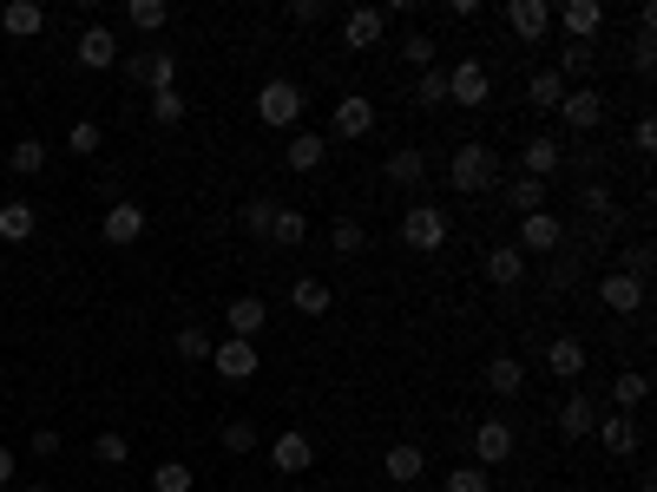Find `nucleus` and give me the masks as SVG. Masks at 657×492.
<instances>
[{"label": "nucleus", "instance_id": "1", "mask_svg": "<svg viewBox=\"0 0 657 492\" xmlns=\"http://www.w3.org/2000/svg\"><path fill=\"white\" fill-rule=\"evenodd\" d=\"M448 184H454L461 197L494 191V184H500V151H494V145H480V138L454 145V158H448Z\"/></svg>", "mask_w": 657, "mask_h": 492}, {"label": "nucleus", "instance_id": "2", "mask_svg": "<svg viewBox=\"0 0 657 492\" xmlns=\"http://www.w3.org/2000/svg\"><path fill=\"white\" fill-rule=\"evenodd\" d=\"M303 105H309V92H303L296 79H263V85H257V118H263L270 131H296V125H303Z\"/></svg>", "mask_w": 657, "mask_h": 492}, {"label": "nucleus", "instance_id": "3", "mask_svg": "<svg viewBox=\"0 0 657 492\" xmlns=\"http://www.w3.org/2000/svg\"><path fill=\"white\" fill-rule=\"evenodd\" d=\"M401 243H408L415 256H434V250L448 243V210H441V204H408V210H401Z\"/></svg>", "mask_w": 657, "mask_h": 492}, {"label": "nucleus", "instance_id": "4", "mask_svg": "<svg viewBox=\"0 0 657 492\" xmlns=\"http://www.w3.org/2000/svg\"><path fill=\"white\" fill-rule=\"evenodd\" d=\"M520 256H559L566 250V217L559 210H533V217H520V243H513Z\"/></svg>", "mask_w": 657, "mask_h": 492}, {"label": "nucleus", "instance_id": "5", "mask_svg": "<svg viewBox=\"0 0 657 492\" xmlns=\"http://www.w3.org/2000/svg\"><path fill=\"white\" fill-rule=\"evenodd\" d=\"M559 118H566V131L592 138V131L605 125V92H599V85H566V99H559Z\"/></svg>", "mask_w": 657, "mask_h": 492}, {"label": "nucleus", "instance_id": "6", "mask_svg": "<svg viewBox=\"0 0 657 492\" xmlns=\"http://www.w3.org/2000/svg\"><path fill=\"white\" fill-rule=\"evenodd\" d=\"M118 72H125L132 85H145V92L178 85V59H171V53H118Z\"/></svg>", "mask_w": 657, "mask_h": 492}, {"label": "nucleus", "instance_id": "7", "mask_svg": "<svg viewBox=\"0 0 657 492\" xmlns=\"http://www.w3.org/2000/svg\"><path fill=\"white\" fill-rule=\"evenodd\" d=\"M500 20H507V33L526 39V46H540V39L553 33V7H546V0H507Z\"/></svg>", "mask_w": 657, "mask_h": 492}, {"label": "nucleus", "instance_id": "8", "mask_svg": "<svg viewBox=\"0 0 657 492\" xmlns=\"http://www.w3.org/2000/svg\"><path fill=\"white\" fill-rule=\"evenodd\" d=\"M211 368L224 375V381H257V368H263V355H257V342H237V335H224L217 348H211Z\"/></svg>", "mask_w": 657, "mask_h": 492}, {"label": "nucleus", "instance_id": "9", "mask_svg": "<svg viewBox=\"0 0 657 492\" xmlns=\"http://www.w3.org/2000/svg\"><path fill=\"white\" fill-rule=\"evenodd\" d=\"M513 447H520V434H513V421H480L474 427V467H507L513 460Z\"/></svg>", "mask_w": 657, "mask_h": 492}, {"label": "nucleus", "instance_id": "10", "mask_svg": "<svg viewBox=\"0 0 657 492\" xmlns=\"http://www.w3.org/2000/svg\"><path fill=\"white\" fill-rule=\"evenodd\" d=\"M448 99H454V105H487V99H494V72H487L480 59L448 66Z\"/></svg>", "mask_w": 657, "mask_h": 492}, {"label": "nucleus", "instance_id": "11", "mask_svg": "<svg viewBox=\"0 0 657 492\" xmlns=\"http://www.w3.org/2000/svg\"><path fill=\"white\" fill-rule=\"evenodd\" d=\"M329 131H336V138H369V131H375V99H369V92H342L336 112H329Z\"/></svg>", "mask_w": 657, "mask_h": 492}, {"label": "nucleus", "instance_id": "12", "mask_svg": "<svg viewBox=\"0 0 657 492\" xmlns=\"http://www.w3.org/2000/svg\"><path fill=\"white\" fill-rule=\"evenodd\" d=\"M573 210H579L599 237L619 224V197H612V184H605V178H586V184H579V197H573Z\"/></svg>", "mask_w": 657, "mask_h": 492}, {"label": "nucleus", "instance_id": "13", "mask_svg": "<svg viewBox=\"0 0 657 492\" xmlns=\"http://www.w3.org/2000/svg\"><path fill=\"white\" fill-rule=\"evenodd\" d=\"M645 296H652V289H645L638 276H625V270H605V276H599V302H605L612 316H645Z\"/></svg>", "mask_w": 657, "mask_h": 492}, {"label": "nucleus", "instance_id": "14", "mask_svg": "<svg viewBox=\"0 0 657 492\" xmlns=\"http://www.w3.org/2000/svg\"><path fill=\"white\" fill-rule=\"evenodd\" d=\"M72 59H79L86 72H112V66H118V39H112V26H105V20H92V26L79 33Z\"/></svg>", "mask_w": 657, "mask_h": 492}, {"label": "nucleus", "instance_id": "15", "mask_svg": "<svg viewBox=\"0 0 657 492\" xmlns=\"http://www.w3.org/2000/svg\"><path fill=\"white\" fill-rule=\"evenodd\" d=\"M322 158H329V131L296 125V131H290V145H283V164H290L296 178H309V171H322Z\"/></svg>", "mask_w": 657, "mask_h": 492}, {"label": "nucleus", "instance_id": "16", "mask_svg": "<svg viewBox=\"0 0 657 492\" xmlns=\"http://www.w3.org/2000/svg\"><path fill=\"white\" fill-rule=\"evenodd\" d=\"M99 237L105 243H138L145 237V204H132V197H118V204H105V217H99Z\"/></svg>", "mask_w": 657, "mask_h": 492}, {"label": "nucleus", "instance_id": "17", "mask_svg": "<svg viewBox=\"0 0 657 492\" xmlns=\"http://www.w3.org/2000/svg\"><path fill=\"white\" fill-rule=\"evenodd\" d=\"M270 467H276V473H309V467H316V440H309L303 427H283V434L270 440Z\"/></svg>", "mask_w": 657, "mask_h": 492}, {"label": "nucleus", "instance_id": "18", "mask_svg": "<svg viewBox=\"0 0 657 492\" xmlns=\"http://www.w3.org/2000/svg\"><path fill=\"white\" fill-rule=\"evenodd\" d=\"M382 33H388V13H382V7H355V13H342V46H349V53L382 46Z\"/></svg>", "mask_w": 657, "mask_h": 492}, {"label": "nucleus", "instance_id": "19", "mask_svg": "<svg viewBox=\"0 0 657 492\" xmlns=\"http://www.w3.org/2000/svg\"><path fill=\"white\" fill-rule=\"evenodd\" d=\"M553 421H559V434H566V440H592V427H599V401H592L586 388H573V394L559 401V414H553Z\"/></svg>", "mask_w": 657, "mask_h": 492}, {"label": "nucleus", "instance_id": "20", "mask_svg": "<svg viewBox=\"0 0 657 492\" xmlns=\"http://www.w3.org/2000/svg\"><path fill=\"white\" fill-rule=\"evenodd\" d=\"M553 20L566 26V39H599V26H605V7L599 0H566V7H553Z\"/></svg>", "mask_w": 657, "mask_h": 492}, {"label": "nucleus", "instance_id": "21", "mask_svg": "<svg viewBox=\"0 0 657 492\" xmlns=\"http://www.w3.org/2000/svg\"><path fill=\"white\" fill-rule=\"evenodd\" d=\"M520 171H526V178H540V184H546V178H559V171H566V145H559V138H546V131H540V138H526Z\"/></svg>", "mask_w": 657, "mask_h": 492}, {"label": "nucleus", "instance_id": "22", "mask_svg": "<svg viewBox=\"0 0 657 492\" xmlns=\"http://www.w3.org/2000/svg\"><path fill=\"white\" fill-rule=\"evenodd\" d=\"M263 322H270V302H263V296H230L224 329H230L237 342H257V335H263Z\"/></svg>", "mask_w": 657, "mask_h": 492}, {"label": "nucleus", "instance_id": "23", "mask_svg": "<svg viewBox=\"0 0 657 492\" xmlns=\"http://www.w3.org/2000/svg\"><path fill=\"white\" fill-rule=\"evenodd\" d=\"M592 434H599V447H605V454H612V460H632V454H638V440H645V434H638V421H632V414H605V421H599V427H592Z\"/></svg>", "mask_w": 657, "mask_h": 492}, {"label": "nucleus", "instance_id": "24", "mask_svg": "<svg viewBox=\"0 0 657 492\" xmlns=\"http://www.w3.org/2000/svg\"><path fill=\"white\" fill-rule=\"evenodd\" d=\"M487 283H494V289H520V283H526V256H520L513 243H494V250H487Z\"/></svg>", "mask_w": 657, "mask_h": 492}, {"label": "nucleus", "instance_id": "25", "mask_svg": "<svg viewBox=\"0 0 657 492\" xmlns=\"http://www.w3.org/2000/svg\"><path fill=\"white\" fill-rule=\"evenodd\" d=\"M546 368H553L559 381H579V375H586V342H579V335H553V342H546Z\"/></svg>", "mask_w": 657, "mask_h": 492}, {"label": "nucleus", "instance_id": "26", "mask_svg": "<svg viewBox=\"0 0 657 492\" xmlns=\"http://www.w3.org/2000/svg\"><path fill=\"white\" fill-rule=\"evenodd\" d=\"M645 401H652L645 368H619V375H612V414H638Z\"/></svg>", "mask_w": 657, "mask_h": 492}, {"label": "nucleus", "instance_id": "27", "mask_svg": "<svg viewBox=\"0 0 657 492\" xmlns=\"http://www.w3.org/2000/svg\"><path fill=\"white\" fill-rule=\"evenodd\" d=\"M382 473H388L395 487H415V480L428 473V454H421L415 440H401V447H388V454H382Z\"/></svg>", "mask_w": 657, "mask_h": 492}, {"label": "nucleus", "instance_id": "28", "mask_svg": "<svg viewBox=\"0 0 657 492\" xmlns=\"http://www.w3.org/2000/svg\"><path fill=\"white\" fill-rule=\"evenodd\" d=\"M0 26H7L13 39H33V33H46V7H39V0H7V7H0Z\"/></svg>", "mask_w": 657, "mask_h": 492}, {"label": "nucleus", "instance_id": "29", "mask_svg": "<svg viewBox=\"0 0 657 492\" xmlns=\"http://www.w3.org/2000/svg\"><path fill=\"white\" fill-rule=\"evenodd\" d=\"M382 178H388V184H401V191H415V184L428 178V151H415V145H401V151H388V164H382Z\"/></svg>", "mask_w": 657, "mask_h": 492}, {"label": "nucleus", "instance_id": "30", "mask_svg": "<svg viewBox=\"0 0 657 492\" xmlns=\"http://www.w3.org/2000/svg\"><path fill=\"white\" fill-rule=\"evenodd\" d=\"M33 230H39V210H33L26 197H7V204H0V243H26Z\"/></svg>", "mask_w": 657, "mask_h": 492}, {"label": "nucleus", "instance_id": "31", "mask_svg": "<svg viewBox=\"0 0 657 492\" xmlns=\"http://www.w3.org/2000/svg\"><path fill=\"white\" fill-rule=\"evenodd\" d=\"M329 302H336V296H329L322 276H296V283H290V309H296V316H329Z\"/></svg>", "mask_w": 657, "mask_h": 492}, {"label": "nucleus", "instance_id": "32", "mask_svg": "<svg viewBox=\"0 0 657 492\" xmlns=\"http://www.w3.org/2000/svg\"><path fill=\"white\" fill-rule=\"evenodd\" d=\"M480 381H487V388H494V394H500V401H513V394H520V388H526V368H520V355H494V362H487V375H480Z\"/></svg>", "mask_w": 657, "mask_h": 492}, {"label": "nucleus", "instance_id": "33", "mask_svg": "<svg viewBox=\"0 0 657 492\" xmlns=\"http://www.w3.org/2000/svg\"><path fill=\"white\" fill-rule=\"evenodd\" d=\"M507 204H513L520 217H533V210H546V184L526 178V171H513V178H507Z\"/></svg>", "mask_w": 657, "mask_h": 492}, {"label": "nucleus", "instance_id": "34", "mask_svg": "<svg viewBox=\"0 0 657 492\" xmlns=\"http://www.w3.org/2000/svg\"><path fill=\"white\" fill-rule=\"evenodd\" d=\"M270 243H283V250L309 243V217H303V210H290V204H276V217H270Z\"/></svg>", "mask_w": 657, "mask_h": 492}, {"label": "nucleus", "instance_id": "35", "mask_svg": "<svg viewBox=\"0 0 657 492\" xmlns=\"http://www.w3.org/2000/svg\"><path fill=\"white\" fill-rule=\"evenodd\" d=\"M526 99H533L540 112H559V99H566V79H559L553 66H540V72L526 79Z\"/></svg>", "mask_w": 657, "mask_h": 492}, {"label": "nucleus", "instance_id": "36", "mask_svg": "<svg viewBox=\"0 0 657 492\" xmlns=\"http://www.w3.org/2000/svg\"><path fill=\"white\" fill-rule=\"evenodd\" d=\"M592 66H599V46H586V39H566V53H559V66H553V72H559V79H586Z\"/></svg>", "mask_w": 657, "mask_h": 492}, {"label": "nucleus", "instance_id": "37", "mask_svg": "<svg viewBox=\"0 0 657 492\" xmlns=\"http://www.w3.org/2000/svg\"><path fill=\"white\" fill-rule=\"evenodd\" d=\"M7 171H13V178H39V171H46V145H39V138H20V145L7 151Z\"/></svg>", "mask_w": 657, "mask_h": 492}, {"label": "nucleus", "instance_id": "38", "mask_svg": "<svg viewBox=\"0 0 657 492\" xmlns=\"http://www.w3.org/2000/svg\"><path fill=\"white\" fill-rule=\"evenodd\" d=\"M329 243H336V256H362V250H369L362 217H336V224H329Z\"/></svg>", "mask_w": 657, "mask_h": 492}, {"label": "nucleus", "instance_id": "39", "mask_svg": "<svg viewBox=\"0 0 657 492\" xmlns=\"http://www.w3.org/2000/svg\"><path fill=\"white\" fill-rule=\"evenodd\" d=\"M125 20H132L138 33H165V20H171V7H165V0H125Z\"/></svg>", "mask_w": 657, "mask_h": 492}, {"label": "nucleus", "instance_id": "40", "mask_svg": "<svg viewBox=\"0 0 657 492\" xmlns=\"http://www.w3.org/2000/svg\"><path fill=\"white\" fill-rule=\"evenodd\" d=\"M270 217H276V197H250V204L237 210V224H243V237H263V243H270Z\"/></svg>", "mask_w": 657, "mask_h": 492}, {"label": "nucleus", "instance_id": "41", "mask_svg": "<svg viewBox=\"0 0 657 492\" xmlns=\"http://www.w3.org/2000/svg\"><path fill=\"white\" fill-rule=\"evenodd\" d=\"M211 348H217V342H211V329H204V322L178 329V355H184V362H204V368H211Z\"/></svg>", "mask_w": 657, "mask_h": 492}, {"label": "nucleus", "instance_id": "42", "mask_svg": "<svg viewBox=\"0 0 657 492\" xmlns=\"http://www.w3.org/2000/svg\"><path fill=\"white\" fill-rule=\"evenodd\" d=\"M197 487V473L184 467V460H165V467H151V492H191Z\"/></svg>", "mask_w": 657, "mask_h": 492}, {"label": "nucleus", "instance_id": "43", "mask_svg": "<svg viewBox=\"0 0 657 492\" xmlns=\"http://www.w3.org/2000/svg\"><path fill=\"white\" fill-rule=\"evenodd\" d=\"M415 105H428V112L448 105V72H441V66H428V72L415 79Z\"/></svg>", "mask_w": 657, "mask_h": 492}, {"label": "nucleus", "instance_id": "44", "mask_svg": "<svg viewBox=\"0 0 657 492\" xmlns=\"http://www.w3.org/2000/svg\"><path fill=\"white\" fill-rule=\"evenodd\" d=\"M184 112H191V99H184L178 85H165V92H151V118H158V125H178Z\"/></svg>", "mask_w": 657, "mask_h": 492}, {"label": "nucleus", "instance_id": "45", "mask_svg": "<svg viewBox=\"0 0 657 492\" xmlns=\"http://www.w3.org/2000/svg\"><path fill=\"white\" fill-rule=\"evenodd\" d=\"M217 440H224V454H237V460H243V454H257V421H224V434H217Z\"/></svg>", "mask_w": 657, "mask_h": 492}, {"label": "nucleus", "instance_id": "46", "mask_svg": "<svg viewBox=\"0 0 657 492\" xmlns=\"http://www.w3.org/2000/svg\"><path fill=\"white\" fill-rule=\"evenodd\" d=\"M66 145H72L79 158H99V145H105V131H99V118H79V125L66 131Z\"/></svg>", "mask_w": 657, "mask_h": 492}, {"label": "nucleus", "instance_id": "47", "mask_svg": "<svg viewBox=\"0 0 657 492\" xmlns=\"http://www.w3.org/2000/svg\"><path fill=\"white\" fill-rule=\"evenodd\" d=\"M434 53H441V46H434L428 33H408V39H401V59H408L415 72H428V66H434Z\"/></svg>", "mask_w": 657, "mask_h": 492}, {"label": "nucleus", "instance_id": "48", "mask_svg": "<svg viewBox=\"0 0 657 492\" xmlns=\"http://www.w3.org/2000/svg\"><path fill=\"white\" fill-rule=\"evenodd\" d=\"M125 454H132L125 434H92V460H99V467H125Z\"/></svg>", "mask_w": 657, "mask_h": 492}, {"label": "nucleus", "instance_id": "49", "mask_svg": "<svg viewBox=\"0 0 657 492\" xmlns=\"http://www.w3.org/2000/svg\"><path fill=\"white\" fill-rule=\"evenodd\" d=\"M448 492H494V473H487V467H454V473H448Z\"/></svg>", "mask_w": 657, "mask_h": 492}, {"label": "nucleus", "instance_id": "50", "mask_svg": "<svg viewBox=\"0 0 657 492\" xmlns=\"http://www.w3.org/2000/svg\"><path fill=\"white\" fill-rule=\"evenodd\" d=\"M619 270H625V276H638V283H652V270H657L652 243H632V250H625V256H619Z\"/></svg>", "mask_w": 657, "mask_h": 492}, {"label": "nucleus", "instance_id": "51", "mask_svg": "<svg viewBox=\"0 0 657 492\" xmlns=\"http://www.w3.org/2000/svg\"><path fill=\"white\" fill-rule=\"evenodd\" d=\"M283 20H290V26H322V20H329V7H322V0H290V7H283Z\"/></svg>", "mask_w": 657, "mask_h": 492}, {"label": "nucleus", "instance_id": "52", "mask_svg": "<svg viewBox=\"0 0 657 492\" xmlns=\"http://www.w3.org/2000/svg\"><path fill=\"white\" fill-rule=\"evenodd\" d=\"M632 72H638V79H652V72H657V39H652V33L632 39Z\"/></svg>", "mask_w": 657, "mask_h": 492}, {"label": "nucleus", "instance_id": "53", "mask_svg": "<svg viewBox=\"0 0 657 492\" xmlns=\"http://www.w3.org/2000/svg\"><path fill=\"white\" fill-rule=\"evenodd\" d=\"M605 158H612V151H599V145H579V151H566V164H573V171H586V178H599V171H605Z\"/></svg>", "mask_w": 657, "mask_h": 492}, {"label": "nucleus", "instance_id": "54", "mask_svg": "<svg viewBox=\"0 0 657 492\" xmlns=\"http://www.w3.org/2000/svg\"><path fill=\"white\" fill-rule=\"evenodd\" d=\"M632 151H638V158H652V151H657V125H652V118L632 125Z\"/></svg>", "mask_w": 657, "mask_h": 492}, {"label": "nucleus", "instance_id": "55", "mask_svg": "<svg viewBox=\"0 0 657 492\" xmlns=\"http://www.w3.org/2000/svg\"><path fill=\"white\" fill-rule=\"evenodd\" d=\"M33 454L53 460V454H59V427H33Z\"/></svg>", "mask_w": 657, "mask_h": 492}, {"label": "nucleus", "instance_id": "56", "mask_svg": "<svg viewBox=\"0 0 657 492\" xmlns=\"http://www.w3.org/2000/svg\"><path fill=\"white\" fill-rule=\"evenodd\" d=\"M0 487H13V454L0 447Z\"/></svg>", "mask_w": 657, "mask_h": 492}, {"label": "nucleus", "instance_id": "57", "mask_svg": "<svg viewBox=\"0 0 657 492\" xmlns=\"http://www.w3.org/2000/svg\"><path fill=\"white\" fill-rule=\"evenodd\" d=\"M20 492H53V487H20Z\"/></svg>", "mask_w": 657, "mask_h": 492}, {"label": "nucleus", "instance_id": "58", "mask_svg": "<svg viewBox=\"0 0 657 492\" xmlns=\"http://www.w3.org/2000/svg\"><path fill=\"white\" fill-rule=\"evenodd\" d=\"M0 283H7V263H0Z\"/></svg>", "mask_w": 657, "mask_h": 492}]
</instances>
